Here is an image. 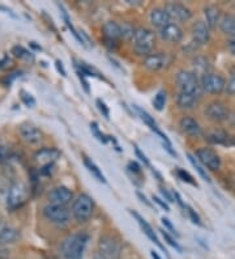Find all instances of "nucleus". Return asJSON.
<instances>
[{
    "label": "nucleus",
    "mask_w": 235,
    "mask_h": 259,
    "mask_svg": "<svg viewBox=\"0 0 235 259\" xmlns=\"http://www.w3.org/2000/svg\"><path fill=\"white\" fill-rule=\"evenodd\" d=\"M90 240L89 234L73 233L63 240L60 243V256L62 259H84L85 250Z\"/></svg>",
    "instance_id": "nucleus-1"
},
{
    "label": "nucleus",
    "mask_w": 235,
    "mask_h": 259,
    "mask_svg": "<svg viewBox=\"0 0 235 259\" xmlns=\"http://www.w3.org/2000/svg\"><path fill=\"white\" fill-rule=\"evenodd\" d=\"M154 46H156V34L151 29L144 26L136 29L135 37L132 39V48L136 54L145 58L147 55L152 54Z\"/></svg>",
    "instance_id": "nucleus-2"
},
{
    "label": "nucleus",
    "mask_w": 235,
    "mask_h": 259,
    "mask_svg": "<svg viewBox=\"0 0 235 259\" xmlns=\"http://www.w3.org/2000/svg\"><path fill=\"white\" fill-rule=\"evenodd\" d=\"M176 84H178V88L180 89V92L190 93V95L195 96L196 98H200L203 96L204 91L203 87H201L200 79L192 71H179L176 73Z\"/></svg>",
    "instance_id": "nucleus-3"
},
{
    "label": "nucleus",
    "mask_w": 235,
    "mask_h": 259,
    "mask_svg": "<svg viewBox=\"0 0 235 259\" xmlns=\"http://www.w3.org/2000/svg\"><path fill=\"white\" fill-rule=\"evenodd\" d=\"M94 207L96 205H94L93 198L88 194L82 193L73 200L71 213L78 223H85L93 216Z\"/></svg>",
    "instance_id": "nucleus-4"
},
{
    "label": "nucleus",
    "mask_w": 235,
    "mask_h": 259,
    "mask_svg": "<svg viewBox=\"0 0 235 259\" xmlns=\"http://www.w3.org/2000/svg\"><path fill=\"white\" fill-rule=\"evenodd\" d=\"M43 215L49 222L60 228L67 227L69 224V220H71V212L66 205L53 204V203L44 205Z\"/></svg>",
    "instance_id": "nucleus-5"
},
{
    "label": "nucleus",
    "mask_w": 235,
    "mask_h": 259,
    "mask_svg": "<svg viewBox=\"0 0 235 259\" xmlns=\"http://www.w3.org/2000/svg\"><path fill=\"white\" fill-rule=\"evenodd\" d=\"M204 115L214 123H222L225 120L229 119L230 110L227 108V105L222 101H212L205 106L204 109Z\"/></svg>",
    "instance_id": "nucleus-6"
},
{
    "label": "nucleus",
    "mask_w": 235,
    "mask_h": 259,
    "mask_svg": "<svg viewBox=\"0 0 235 259\" xmlns=\"http://www.w3.org/2000/svg\"><path fill=\"white\" fill-rule=\"evenodd\" d=\"M97 250L101 253L114 256L115 259H119L120 253H122V243L111 234H104L98 240Z\"/></svg>",
    "instance_id": "nucleus-7"
},
{
    "label": "nucleus",
    "mask_w": 235,
    "mask_h": 259,
    "mask_svg": "<svg viewBox=\"0 0 235 259\" xmlns=\"http://www.w3.org/2000/svg\"><path fill=\"white\" fill-rule=\"evenodd\" d=\"M200 81L204 92H208L210 95H219L226 89V80L218 73H207L201 77Z\"/></svg>",
    "instance_id": "nucleus-8"
},
{
    "label": "nucleus",
    "mask_w": 235,
    "mask_h": 259,
    "mask_svg": "<svg viewBox=\"0 0 235 259\" xmlns=\"http://www.w3.org/2000/svg\"><path fill=\"white\" fill-rule=\"evenodd\" d=\"M163 10L166 11L170 20L175 22H187L191 20L192 12L185 4L179 2H169L165 4Z\"/></svg>",
    "instance_id": "nucleus-9"
},
{
    "label": "nucleus",
    "mask_w": 235,
    "mask_h": 259,
    "mask_svg": "<svg viewBox=\"0 0 235 259\" xmlns=\"http://www.w3.org/2000/svg\"><path fill=\"white\" fill-rule=\"evenodd\" d=\"M195 155H196L198 160L200 161V164L204 167L209 169V170L216 171L221 167V158H219V156L217 155L213 149L203 147V148H199Z\"/></svg>",
    "instance_id": "nucleus-10"
},
{
    "label": "nucleus",
    "mask_w": 235,
    "mask_h": 259,
    "mask_svg": "<svg viewBox=\"0 0 235 259\" xmlns=\"http://www.w3.org/2000/svg\"><path fill=\"white\" fill-rule=\"evenodd\" d=\"M171 63V58L165 53H152L143 59L141 64L149 71H161Z\"/></svg>",
    "instance_id": "nucleus-11"
},
{
    "label": "nucleus",
    "mask_w": 235,
    "mask_h": 259,
    "mask_svg": "<svg viewBox=\"0 0 235 259\" xmlns=\"http://www.w3.org/2000/svg\"><path fill=\"white\" fill-rule=\"evenodd\" d=\"M26 198V189L24 185L15 184L8 190V195H7V207L10 209H16L17 207L25 202Z\"/></svg>",
    "instance_id": "nucleus-12"
},
{
    "label": "nucleus",
    "mask_w": 235,
    "mask_h": 259,
    "mask_svg": "<svg viewBox=\"0 0 235 259\" xmlns=\"http://www.w3.org/2000/svg\"><path fill=\"white\" fill-rule=\"evenodd\" d=\"M47 199H49V203H53V204L67 205L73 200V191L66 186L54 187L47 195Z\"/></svg>",
    "instance_id": "nucleus-13"
},
{
    "label": "nucleus",
    "mask_w": 235,
    "mask_h": 259,
    "mask_svg": "<svg viewBox=\"0 0 235 259\" xmlns=\"http://www.w3.org/2000/svg\"><path fill=\"white\" fill-rule=\"evenodd\" d=\"M60 158V151L58 148H42L38 152H35L34 160L38 165H41V167L46 166H54V164Z\"/></svg>",
    "instance_id": "nucleus-14"
},
{
    "label": "nucleus",
    "mask_w": 235,
    "mask_h": 259,
    "mask_svg": "<svg viewBox=\"0 0 235 259\" xmlns=\"http://www.w3.org/2000/svg\"><path fill=\"white\" fill-rule=\"evenodd\" d=\"M204 138L210 144H219V146H235V138L225 130L214 128L204 134Z\"/></svg>",
    "instance_id": "nucleus-15"
},
{
    "label": "nucleus",
    "mask_w": 235,
    "mask_h": 259,
    "mask_svg": "<svg viewBox=\"0 0 235 259\" xmlns=\"http://www.w3.org/2000/svg\"><path fill=\"white\" fill-rule=\"evenodd\" d=\"M158 35H160L161 39H163V41L170 42V44H179V42H182L183 37H184V33H183V29L178 24L170 22L169 25H166L165 28L158 30Z\"/></svg>",
    "instance_id": "nucleus-16"
},
{
    "label": "nucleus",
    "mask_w": 235,
    "mask_h": 259,
    "mask_svg": "<svg viewBox=\"0 0 235 259\" xmlns=\"http://www.w3.org/2000/svg\"><path fill=\"white\" fill-rule=\"evenodd\" d=\"M191 35L195 45H207L210 38V29L204 21H196L191 26Z\"/></svg>",
    "instance_id": "nucleus-17"
},
{
    "label": "nucleus",
    "mask_w": 235,
    "mask_h": 259,
    "mask_svg": "<svg viewBox=\"0 0 235 259\" xmlns=\"http://www.w3.org/2000/svg\"><path fill=\"white\" fill-rule=\"evenodd\" d=\"M179 127L183 131V134L191 136V138H203L204 134H205L198 120L191 117H183L179 122Z\"/></svg>",
    "instance_id": "nucleus-18"
},
{
    "label": "nucleus",
    "mask_w": 235,
    "mask_h": 259,
    "mask_svg": "<svg viewBox=\"0 0 235 259\" xmlns=\"http://www.w3.org/2000/svg\"><path fill=\"white\" fill-rule=\"evenodd\" d=\"M20 134H21L22 139L30 143V144H37V143H39L43 139V133H42L41 130L30 123L22 124L20 127Z\"/></svg>",
    "instance_id": "nucleus-19"
},
{
    "label": "nucleus",
    "mask_w": 235,
    "mask_h": 259,
    "mask_svg": "<svg viewBox=\"0 0 235 259\" xmlns=\"http://www.w3.org/2000/svg\"><path fill=\"white\" fill-rule=\"evenodd\" d=\"M133 109H135L136 113L140 115L141 120H143V122H144V123L152 130V131H154L157 135L160 136L161 139L163 140V143H169V144H171V143H170V140H169V138H167V136L165 135V134H163L160 128H158V126H157V123H156V120H154L153 118H152L151 115L147 113V111L143 110V109H141L140 106H137V105H133Z\"/></svg>",
    "instance_id": "nucleus-20"
},
{
    "label": "nucleus",
    "mask_w": 235,
    "mask_h": 259,
    "mask_svg": "<svg viewBox=\"0 0 235 259\" xmlns=\"http://www.w3.org/2000/svg\"><path fill=\"white\" fill-rule=\"evenodd\" d=\"M149 21H151V24L154 28L161 30L162 28L169 25L171 20H170L169 15H167L166 11L163 10V8H153L151 13H149Z\"/></svg>",
    "instance_id": "nucleus-21"
},
{
    "label": "nucleus",
    "mask_w": 235,
    "mask_h": 259,
    "mask_svg": "<svg viewBox=\"0 0 235 259\" xmlns=\"http://www.w3.org/2000/svg\"><path fill=\"white\" fill-rule=\"evenodd\" d=\"M131 213L133 216H135L136 219H137V222H138V224H140V227H141V231L144 232V234L145 236H147L148 238H149V240L152 241V242L153 243H156L157 246L160 247L161 250H162V251H165V253H166V250H165V247H163V245L162 243L160 242V240H158V237H157V234L154 233V231H153V228L151 227V225L148 224L147 222H145L144 219L141 218L140 215H138L137 212H133V211H131Z\"/></svg>",
    "instance_id": "nucleus-22"
},
{
    "label": "nucleus",
    "mask_w": 235,
    "mask_h": 259,
    "mask_svg": "<svg viewBox=\"0 0 235 259\" xmlns=\"http://www.w3.org/2000/svg\"><path fill=\"white\" fill-rule=\"evenodd\" d=\"M102 32H104L105 39L107 41L116 42L118 39L122 38V30H120V25L115 21H106L102 26Z\"/></svg>",
    "instance_id": "nucleus-23"
},
{
    "label": "nucleus",
    "mask_w": 235,
    "mask_h": 259,
    "mask_svg": "<svg viewBox=\"0 0 235 259\" xmlns=\"http://www.w3.org/2000/svg\"><path fill=\"white\" fill-rule=\"evenodd\" d=\"M204 16H205V21L209 29H214L217 25H219L221 21V11L217 6H207L204 8Z\"/></svg>",
    "instance_id": "nucleus-24"
},
{
    "label": "nucleus",
    "mask_w": 235,
    "mask_h": 259,
    "mask_svg": "<svg viewBox=\"0 0 235 259\" xmlns=\"http://www.w3.org/2000/svg\"><path fill=\"white\" fill-rule=\"evenodd\" d=\"M175 101L176 105H178L180 109H183V110H191V109H194L195 106L198 105L199 98L190 95V93L180 92V91H179L175 96Z\"/></svg>",
    "instance_id": "nucleus-25"
},
{
    "label": "nucleus",
    "mask_w": 235,
    "mask_h": 259,
    "mask_svg": "<svg viewBox=\"0 0 235 259\" xmlns=\"http://www.w3.org/2000/svg\"><path fill=\"white\" fill-rule=\"evenodd\" d=\"M219 29L225 35L230 38H235V15L226 13L221 17L219 21Z\"/></svg>",
    "instance_id": "nucleus-26"
},
{
    "label": "nucleus",
    "mask_w": 235,
    "mask_h": 259,
    "mask_svg": "<svg viewBox=\"0 0 235 259\" xmlns=\"http://www.w3.org/2000/svg\"><path fill=\"white\" fill-rule=\"evenodd\" d=\"M20 238V232L16 228L4 225L0 231V245H8L13 243Z\"/></svg>",
    "instance_id": "nucleus-27"
},
{
    "label": "nucleus",
    "mask_w": 235,
    "mask_h": 259,
    "mask_svg": "<svg viewBox=\"0 0 235 259\" xmlns=\"http://www.w3.org/2000/svg\"><path fill=\"white\" fill-rule=\"evenodd\" d=\"M192 67H194L192 72L196 76H200V79L204 75H207V73L210 72V64L205 57L194 58V60H192Z\"/></svg>",
    "instance_id": "nucleus-28"
},
{
    "label": "nucleus",
    "mask_w": 235,
    "mask_h": 259,
    "mask_svg": "<svg viewBox=\"0 0 235 259\" xmlns=\"http://www.w3.org/2000/svg\"><path fill=\"white\" fill-rule=\"evenodd\" d=\"M187 157H188V160H190V162H191L192 166L195 167V170L199 173V176H200L201 178H204V181L210 182V177L208 176L207 169H204V166L200 164V161H199L198 158H196V156L191 155V153H187Z\"/></svg>",
    "instance_id": "nucleus-29"
},
{
    "label": "nucleus",
    "mask_w": 235,
    "mask_h": 259,
    "mask_svg": "<svg viewBox=\"0 0 235 259\" xmlns=\"http://www.w3.org/2000/svg\"><path fill=\"white\" fill-rule=\"evenodd\" d=\"M12 54L15 55L16 58H19V59H24L26 62H34V54L30 53V51L26 50L25 48H22L20 45H16L12 48Z\"/></svg>",
    "instance_id": "nucleus-30"
},
{
    "label": "nucleus",
    "mask_w": 235,
    "mask_h": 259,
    "mask_svg": "<svg viewBox=\"0 0 235 259\" xmlns=\"http://www.w3.org/2000/svg\"><path fill=\"white\" fill-rule=\"evenodd\" d=\"M84 164H85V166L88 167V170L90 171V173L93 174L94 177H96L98 181H100V182H102V184H106L105 176H104V174H102V171H101L100 169H98L97 165H96L93 161H91V158H89V157H86V156H85V157H84Z\"/></svg>",
    "instance_id": "nucleus-31"
},
{
    "label": "nucleus",
    "mask_w": 235,
    "mask_h": 259,
    "mask_svg": "<svg viewBox=\"0 0 235 259\" xmlns=\"http://www.w3.org/2000/svg\"><path fill=\"white\" fill-rule=\"evenodd\" d=\"M120 30H122V38H124L125 41H132L135 37L136 29L129 22H123L120 25Z\"/></svg>",
    "instance_id": "nucleus-32"
},
{
    "label": "nucleus",
    "mask_w": 235,
    "mask_h": 259,
    "mask_svg": "<svg viewBox=\"0 0 235 259\" xmlns=\"http://www.w3.org/2000/svg\"><path fill=\"white\" fill-rule=\"evenodd\" d=\"M166 101H167L166 92L160 91V92L154 96V100H153L154 109H156L157 111H162L163 108H165V105H166Z\"/></svg>",
    "instance_id": "nucleus-33"
},
{
    "label": "nucleus",
    "mask_w": 235,
    "mask_h": 259,
    "mask_svg": "<svg viewBox=\"0 0 235 259\" xmlns=\"http://www.w3.org/2000/svg\"><path fill=\"white\" fill-rule=\"evenodd\" d=\"M175 174L179 177V180H182L183 182H187V184L192 185V186H198V184H196V181L194 180V177H192L188 171H185L184 169H176Z\"/></svg>",
    "instance_id": "nucleus-34"
},
{
    "label": "nucleus",
    "mask_w": 235,
    "mask_h": 259,
    "mask_svg": "<svg viewBox=\"0 0 235 259\" xmlns=\"http://www.w3.org/2000/svg\"><path fill=\"white\" fill-rule=\"evenodd\" d=\"M90 130H91V133H93V135L97 138L98 142L104 143V144H106V143L109 142V136H106L105 134L101 133V130L98 128V124L96 123V122H93V123L90 124Z\"/></svg>",
    "instance_id": "nucleus-35"
},
{
    "label": "nucleus",
    "mask_w": 235,
    "mask_h": 259,
    "mask_svg": "<svg viewBox=\"0 0 235 259\" xmlns=\"http://www.w3.org/2000/svg\"><path fill=\"white\" fill-rule=\"evenodd\" d=\"M161 233H162V236H163V238H165V241H166L167 243H169L170 246H172L174 247V249L176 250V251H179V253H183V249H182V246H180V245H179L178 242H176L175 240H174V238L171 237V236H170L169 233H167L166 231H163V229H161Z\"/></svg>",
    "instance_id": "nucleus-36"
},
{
    "label": "nucleus",
    "mask_w": 235,
    "mask_h": 259,
    "mask_svg": "<svg viewBox=\"0 0 235 259\" xmlns=\"http://www.w3.org/2000/svg\"><path fill=\"white\" fill-rule=\"evenodd\" d=\"M20 95H21L20 96V97H21V101L24 102V104H25L28 108H34L35 100H34V97L30 95V93L25 92V91H21V92H20Z\"/></svg>",
    "instance_id": "nucleus-37"
},
{
    "label": "nucleus",
    "mask_w": 235,
    "mask_h": 259,
    "mask_svg": "<svg viewBox=\"0 0 235 259\" xmlns=\"http://www.w3.org/2000/svg\"><path fill=\"white\" fill-rule=\"evenodd\" d=\"M225 92L227 93V95H235V72L231 73L229 81L226 82Z\"/></svg>",
    "instance_id": "nucleus-38"
},
{
    "label": "nucleus",
    "mask_w": 235,
    "mask_h": 259,
    "mask_svg": "<svg viewBox=\"0 0 235 259\" xmlns=\"http://www.w3.org/2000/svg\"><path fill=\"white\" fill-rule=\"evenodd\" d=\"M97 108H98V110L101 111V114H102V115H104V117L106 118V119H109V118H110L109 108H107L106 104H105V102L102 101V100H100V98H98V100H97Z\"/></svg>",
    "instance_id": "nucleus-39"
},
{
    "label": "nucleus",
    "mask_w": 235,
    "mask_h": 259,
    "mask_svg": "<svg viewBox=\"0 0 235 259\" xmlns=\"http://www.w3.org/2000/svg\"><path fill=\"white\" fill-rule=\"evenodd\" d=\"M187 213H188V216H190V219H191V222L194 223V224L201 225L200 218H199L198 213H196V212H195L194 209H192L191 207H190V205H187Z\"/></svg>",
    "instance_id": "nucleus-40"
},
{
    "label": "nucleus",
    "mask_w": 235,
    "mask_h": 259,
    "mask_svg": "<svg viewBox=\"0 0 235 259\" xmlns=\"http://www.w3.org/2000/svg\"><path fill=\"white\" fill-rule=\"evenodd\" d=\"M161 222H162V224L165 225V228H166L167 231H170L172 234H174V236L179 237V233H178V232H176V229H175V228H174V225L171 224V222H170L169 219L162 218V219H161Z\"/></svg>",
    "instance_id": "nucleus-41"
},
{
    "label": "nucleus",
    "mask_w": 235,
    "mask_h": 259,
    "mask_svg": "<svg viewBox=\"0 0 235 259\" xmlns=\"http://www.w3.org/2000/svg\"><path fill=\"white\" fill-rule=\"evenodd\" d=\"M128 170L132 171L133 174H140L141 166L136 161H129L128 162Z\"/></svg>",
    "instance_id": "nucleus-42"
},
{
    "label": "nucleus",
    "mask_w": 235,
    "mask_h": 259,
    "mask_svg": "<svg viewBox=\"0 0 235 259\" xmlns=\"http://www.w3.org/2000/svg\"><path fill=\"white\" fill-rule=\"evenodd\" d=\"M77 76H78V79H80V81H81L82 87H84L85 92L90 93V88H89V82L86 81V79H85V75H82V73L80 72V71H77Z\"/></svg>",
    "instance_id": "nucleus-43"
},
{
    "label": "nucleus",
    "mask_w": 235,
    "mask_h": 259,
    "mask_svg": "<svg viewBox=\"0 0 235 259\" xmlns=\"http://www.w3.org/2000/svg\"><path fill=\"white\" fill-rule=\"evenodd\" d=\"M152 199H153V202H154V203H157V204L160 205L161 208H163V209H165V211H166V212H169V211H170L169 204H167L166 202H163L162 199H160V198H158V196H154V195H153V198H152Z\"/></svg>",
    "instance_id": "nucleus-44"
},
{
    "label": "nucleus",
    "mask_w": 235,
    "mask_h": 259,
    "mask_svg": "<svg viewBox=\"0 0 235 259\" xmlns=\"http://www.w3.org/2000/svg\"><path fill=\"white\" fill-rule=\"evenodd\" d=\"M8 157H10V151H8L6 147L0 146V164L6 161Z\"/></svg>",
    "instance_id": "nucleus-45"
},
{
    "label": "nucleus",
    "mask_w": 235,
    "mask_h": 259,
    "mask_svg": "<svg viewBox=\"0 0 235 259\" xmlns=\"http://www.w3.org/2000/svg\"><path fill=\"white\" fill-rule=\"evenodd\" d=\"M135 151H136V155H137V157L140 158L141 161L144 162L145 166H151V164H149V160L147 158V156H145L144 153H143V152L137 148V147H135Z\"/></svg>",
    "instance_id": "nucleus-46"
},
{
    "label": "nucleus",
    "mask_w": 235,
    "mask_h": 259,
    "mask_svg": "<svg viewBox=\"0 0 235 259\" xmlns=\"http://www.w3.org/2000/svg\"><path fill=\"white\" fill-rule=\"evenodd\" d=\"M160 191H161V194H162L163 198H165V200H167V202H170V203L175 202V200H174V198H172L171 194L169 193V190H166L165 187H160Z\"/></svg>",
    "instance_id": "nucleus-47"
},
{
    "label": "nucleus",
    "mask_w": 235,
    "mask_h": 259,
    "mask_svg": "<svg viewBox=\"0 0 235 259\" xmlns=\"http://www.w3.org/2000/svg\"><path fill=\"white\" fill-rule=\"evenodd\" d=\"M226 48L230 51V54L235 57V38H230L227 44H226Z\"/></svg>",
    "instance_id": "nucleus-48"
},
{
    "label": "nucleus",
    "mask_w": 235,
    "mask_h": 259,
    "mask_svg": "<svg viewBox=\"0 0 235 259\" xmlns=\"http://www.w3.org/2000/svg\"><path fill=\"white\" fill-rule=\"evenodd\" d=\"M172 195H174V198H175V200H176V203H178V204H179V207H180V208H183L185 211V209H187V205H185L184 203H183L182 196L179 195V193H176V191H174V193H172Z\"/></svg>",
    "instance_id": "nucleus-49"
},
{
    "label": "nucleus",
    "mask_w": 235,
    "mask_h": 259,
    "mask_svg": "<svg viewBox=\"0 0 235 259\" xmlns=\"http://www.w3.org/2000/svg\"><path fill=\"white\" fill-rule=\"evenodd\" d=\"M55 67H57L58 72H59L63 77H66L67 72H66V70H64V67H63V63L60 62V60H57V62H55Z\"/></svg>",
    "instance_id": "nucleus-50"
},
{
    "label": "nucleus",
    "mask_w": 235,
    "mask_h": 259,
    "mask_svg": "<svg viewBox=\"0 0 235 259\" xmlns=\"http://www.w3.org/2000/svg\"><path fill=\"white\" fill-rule=\"evenodd\" d=\"M93 259H115L114 256L111 255H107V254H104V253H101V251H96V254H94Z\"/></svg>",
    "instance_id": "nucleus-51"
},
{
    "label": "nucleus",
    "mask_w": 235,
    "mask_h": 259,
    "mask_svg": "<svg viewBox=\"0 0 235 259\" xmlns=\"http://www.w3.org/2000/svg\"><path fill=\"white\" fill-rule=\"evenodd\" d=\"M162 146H163V148L166 149V151L169 152V153L171 156H174V157H176V156H178V155H176V152L174 151V149H172L171 144H169V143H162Z\"/></svg>",
    "instance_id": "nucleus-52"
},
{
    "label": "nucleus",
    "mask_w": 235,
    "mask_h": 259,
    "mask_svg": "<svg viewBox=\"0 0 235 259\" xmlns=\"http://www.w3.org/2000/svg\"><path fill=\"white\" fill-rule=\"evenodd\" d=\"M137 196H138V198H140V200H141V202H143V203H145V204H147L148 207H152V203L149 202V200L147 199V196H145V195H143V194H141L140 191H137Z\"/></svg>",
    "instance_id": "nucleus-53"
},
{
    "label": "nucleus",
    "mask_w": 235,
    "mask_h": 259,
    "mask_svg": "<svg viewBox=\"0 0 235 259\" xmlns=\"http://www.w3.org/2000/svg\"><path fill=\"white\" fill-rule=\"evenodd\" d=\"M0 10L2 11H4V13H7V15H10L11 17H13V19H16V15L15 13L12 12V10H10V8H7V7H4V6H0Z\"/></svg>",
    "instance_id": "nucleus-54"
},
{
    "label": "nucleus",
    "mask_w": 235,
    "mask_h": 259,
    "mask_svg": "<svg viewBox=\"0 0 235 259\" xmlns=\"http://www.w3.org/2000/svg\"><path fill=\"white\" fill-rule=\"evenodd\" d=\"M229 120H230V123H231V126L235 127V111H232V113H230Z\"/></svg>",
    "instance_id": "nucleus-55"
},
{
    "label": "nucleus",
    "mask_w": 235,
    "mask_h": 259,
    "mask_svg": "<svg viewBox=\"0 0 235 259\" xmlns=\"http://www.w3.org/2000/svg\"><path fill=\"white\" fill-rule=\"evenodd\" d=\"M30 46H31V48H33V49H35V50H39V51L42 50L41 46H38V45H35V42H30Z\"/></svg>",
    "instance_id": "nucleus-56"
},
{
    "label": "nucleus",
    "mask_w": 235,
    "mask_h": 259,
    "mask_svg": "<svg viewBox=\"0 0 235 259\" xmlns=\"http://www.w3.org/2000/svg\"><path fill=\"white\" fill-rule=\"evenodd\" d=\"M151 255H152V258H153V259H161L160 255H158V254H157L156 251H153V250H152V251H151Z\"/></svg>",
    "instance_id": "nucleus-57"
}]
</instances>
